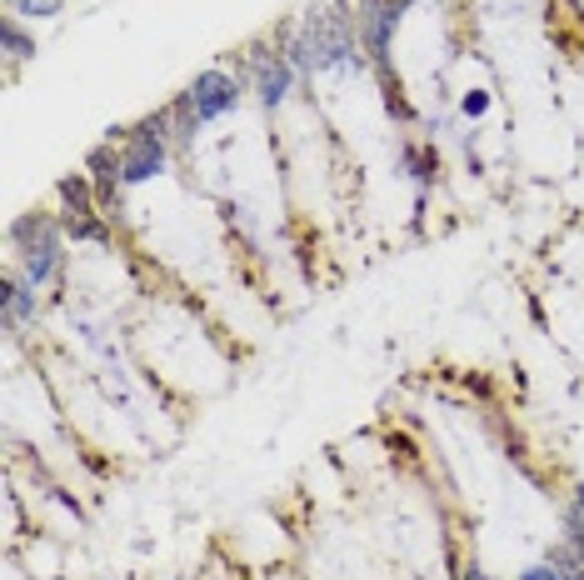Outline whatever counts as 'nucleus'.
I'll return each instance as SVG.
<instances>
[{"instance_id":"7","label":"nucleus","mask_w":584,"mask_h":580,"mask_svg":"<svg viewBox=\"0 0 584 580\" xmlns=\"http://www.w3.org/2000/svg\"><path fill=\"white\" fill-rule=\"evenodd\" d=\"M65 11V0H5V15H25V21H50Z\"/></svg>"},{"instance_id":"3","label":"nucleus","mask_w":584,"mask_h":580,"mask_svg":"<svg viewBox=\"0 0 584 580\" xmlns=\"http://www.w3.org/2000/svg\"><path fill=\"white\" fill-rule=\"evenodd\" d=\"M56 196H60V211H65V221H81V215H95V180L91 176H65L56 186Z\"/></svg>"},{"instance_id":"12","label":"nucleus","mask_w":584,"mask_h":580,"mask_svg":"<svg viewBox=\"0 0 584 580\" xmlns=\"http://www.w3.org/2000/svg\"><path fill=\"white\" fill-rule=\"evenodd\" d=\"M460 580H494V576H490V570H479V566H465V570H460Z\"/></svg>"},{"instance_id":"4","label":"nucleus","mask_w":584,"mask_h":580,"mask_svg":"<svg viewBox=\"0 0 584 580\" xmlns=\"http://www.w3.org/2000/svg\"><path fill=\"white\" fill-rule=\"evenodd\" d=\"M400 166H405V176L415 180L420 190L434 186V176H440V155H434V145H400Z\"/></svg>"},{"instance_id":"11","label":"nucleus","mask_w":584,"mask_h":580,"mask_svg":"<svg viewBox=\"0 0 584 580\" xmlns=\"http://www.w3.org/2000/svg\"><path fill=\"white\" fill-rule=\"evenodd\" d=\"M514 580H564V576H560V570H555V566H549V560H539V566L520 570V576H514Z\"/></svg>"},{"instance_id":"8","label":"nucleus","mask_w":584,"mask_h":580,"mask_svg":"<svg viewBox=\"0 0 584 580\" xmlns=\"http://www.w3.org/2000/svg\"><path fill=\"white\" fill-rule=\"evenodd\" d=\"M564 541L584 545V486H574L570 506H564Z\"/></svg>"},{"instance_id":"1","label":"nucleus","mask_w":584,"mask_h":580,"mask_svg":"<svg viewBox=\"0 0 584 580\" xmlns=\"http://www.w3.org/2000/svg\"><path fill=\"white\" fill-rule=\"evenodd\" d=\"M240 75H230V71H221V66H211V71H200L195 81H190V106H195V120L200 126H211V120H221V116H230L235 106H240Z\"/></svg>"},{"instance_id":"9","label":"nucleus","mask_w":584,"mask_h":580,"mask_svg":"<svg viewBox=\"0 0 584 580\" xmlns=\"http://www.w3.org/2000/svg\"><path fill=\"white\" fill-rule=\"evenodd\" d=\"M65 236H71V240H95V246H106L110 230H106L100 221H95V215H81V221H65Z\"/></svg>"},{"instance_id":"5","label":"nucleus","mask_w":584,"mask_h":580,"mask_svg":"<svg viewBox=\"0 0 584 580\" xmlns=\"http://www.w3.org/2000/svg\"><path fill=\"white\" fill-rule=\"evenodd\" d=\"M0 300H5V325H25V320H36V310H40L36 285H25V281H5Z\"/></svg>"},{"instance_id":"6","label":"nucleus","mask_w":584,"mask_h":580,"mask_svg":"<svg viewBox=\"0 0 584 580\" xmlns=\"http://www.w3.org/2000/svg\"><path fill=\"white\" fill-rule=\"evenodd\" d=\"M0 40H5L11 60H31V56H36V36H25L21 15H5V21H0Z\"/></svg>"},{"instance_id":"10","label":"nucleus","mask_w":584,"mask_h":580,"mask_svg":"<svg viewBox=\"0 0 584 580\" xmlns=\"http://www.w3.org/2000/svg\"><path fill=\"white\" fill-rule=\"evenodd\" d=\"M485 110H490V91H465V95H460V116L479 120Z\"/></svg>"},{"instance_id":"2","label":"nucleus","mask_w":584,"mask_h":580,"mask_svg":"<svg viewBox=\"0 0 584 580\" xmlns=\"http://www.w3.org/2000/svg\"><path fill=\"white\" fill-rule=\"evenodd\" d=\"M295 66H290V56L285 50H270V56H260L255 60V95H260V106L265 110H275V106H285V95L295 91Z\"/></svg>"}]
</instances>
